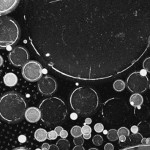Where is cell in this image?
Here are the masks:
<instances>
[{"instance_id": "cell-1", "label": "cell", "mask_w": 150, "mask_h": 150, "mask_svg": "<svg viewBox=\"0 0 150 150\" xmlns=\"http://www.w3.org/2000/svg\"><path fill=\"white\" fill-rule=\"evenodd\" d=\"M24 21L43 62L78 80L116 77L150 46V0H24Z\"/></svg>"}, {"instance_id": "cell-2", "label": "cell", "mask_w": 150, "mask_h": 150, "mask_svg": "<svg viewBox=\"0 0 150 150\" xmlns=\"http://www.w3.org/2000/svg\"><path fill=\"white\" fill-rule=\"evenodd\" d=\"M26 102L21 94L8 92L0 97V118L10 124L20 122L24 118Z\"/></svg>"}, {"instance_id": "cell-3", "label": "cell", "mask_w": 150, "mask_h": 150, "mask_svg": "<svg viewBox=\"0 0 150 150\" xmlns=\"http://www.w3.org/2000/svg\"><path fill=\"white\" fill-rule=\"evenodd\" d=\"M71 108L81 115H89L98 109L99 98L95 89L88 86H81L72 92L70 98Z\"/></svg>"}, {"instance_id": "cell-4", "label": "cell", "mask_w": 150, "mask_h": 150, "mask_svg": "<svg viewBox=\"0 0 150 150\" xmlns=\"http://www.w3.org/2000/svg\"><path fill=\"white\" fill-rule=\"evenodd\" d=\"M41 113L40 120L48 125L61 123L67 117V110L62 100L57 97L46 98L39 106Z\"/></svg>"}, {"instance_id": "cell-5", "label": "cell", "mask_w": 150, "mask_h": 150, "mask_svg": "<svg viewBox=\"0 0 150 150\" xmlns=\"http://www.w3.org/2000/svg\"><path fill=\"white\" fill-rule=\"evenodd\" d=\"M129 108L124 100L118 98L108 99L102 107V115L108 123L114 125L122 124L127 120Z\"/></svg>"}, {"instance_id": "cell-6", "label": "cell", "mask_w": 150, "mask_h": 150, "mask_svg": "<svg viewBox=\"0 0 150 150\" xmlns=\"http://www.w3.org/2000/svg\"><path fill=\"white\" fill-rule=\"evenodd\" d=\"M19 25L12 18L0 16V48L14 45L20 38Z\"/></svg>"}, {"instance_id": "cell-7", "label": "cell", "mask_w": 150, "mask_h": 150, "mask_svg": "<svg viewBox=\"0 0 150 150\" xmlns=\"http://www.w3.org/2000/svg\"><path fill=\"white\" fill-rule=\"evenodd\" d=\"M127 85L130 92L134 94H140L146 90L149 79L147 76L142 75L141 72H134L127 78Z\"/></svg>"}, {"instance_id": "cell-8", "label": "cell", "mask_w": 150, "mask_h": 150, "mask_svg": "<svg viewBox=\"0 0 150 150\" xmlns=\"http://www.w3.org/2000/svg\"><path fill=\"white\" fill-rule=\"evenodd\" d=\"M22 76L28 81H38L42 76V65L35 60L29 61L22 67Z\"/></svg>"}, {"instance_id": "cell-9", "label": "cell", "mask_w": 150, "mask_h": 150, "mask_svg": "<svg viewBox=\"0 0 150 150\" xmlns=\"http://www.w3.org/2000/svg\"><path fill=\"white\" fill-rule=\"evenodd\" d=\"M8 58L13 65L21 67L29 62V52L23 47L16 46L9 53Z\"/></svg>"}, {"instance_id": "cell-10", "label": "cell", "mask_w": 150, "mask_h": 150, "mask_svg": "<svg viewBox=\"0 0 150 150\" xmlns=\"http://www.w3.org/2000/svg\"><path fill=\"white\" fill-rule=\"evenodd\" d=\"M57 89V81L51 76H45L42 77L38 82V89L43 95H52L56 92Z\"/></svg>"}, {"instance_id": "cell-11", "label": "cell", "mask_w": 150, "mask_h": 150, "mask_svg": "<svg viewBox=\"0 0 150 150\" xmlns=\"http://www.w3.org/2000/svg\"><path fill=\"white\" fill-rule=\"evenodd\" d=\"M20 0H0V16L11 13L18 5Z\"/></svg>"}, {"instance_id": "cell-12", "label": "cell", "mask_w": 150, "mask_h": 150, "mask_svg": "<svg viewBox=\"0 0 150 150\" xmlns=\"http://www.w3.org/2000/svg\"><path fill=\"white\" fill-rule=\"evenodd\" d=\"M24 117L29 122L36 123L41 119L40 111L36 107H30L26 109Z\"/></svg>"}, {"instance_id": "cell-13", "label": "cell", "mask_w": 150, "mask_h": 150, "mask_svg": "<svg viewBox=\"0 0 150 150\" xmlns=\"http://www.w3.org/2000/svg\"><path fill=\"white\" fill-rule=\"evenodd\" d=\"M3 81H4V83L6 86H9V87H13L17 84L18 77L14 73H8L4 75Z\"/></svg>"}, {"instance_id": "cell-14", "label": "cell", "mask_w": 150, "mask_h": 150, "mask_svg": "<svg viewBox=\"0 0 150 150\" xmlns=\"http://www.w3.org/2000/svg\"><path fill=\"white\" fill-rule=\"evenodd\" d=\"M130 105L133 107H140L144 103V98L141 94H133L130 98Z\"/></svg>"}, {"instance_id": "cell-15", "label": "cell", "mask_w": 150, "mask_h": 150, "mask_svg": "<svg viewBox=\"0 0 150 150\" xmlns=\"http://www.w3.org/2000/svg\"><path fill=\"white\" fill-rule=\"evenodd\" d=\"M143 139L142 135L140 133H133L129 136L128 144L130 146H135V145L142 144V141Z\"/></svg>"}, {"instance_id": "cell-16", "label": "cell", "mask_w": 150, "mask_h": 150, "mask_svg": "<svg viewBox=\"0 0 150 150\" xmlns=\"http://www.w3.org/2000/svg\"><path fill=\"white\" fill-rule=\"evenodd\" d=\"M48 133L45 130L42 128H39L35 132V139L38 142H45L48 139Z\"/></svg>"}, {"instance_id": "cell-17", "label": "cell", "mask_w": 150, "mask_h": 150, "mask_svg": "<svg viewBox=\"0 0 150 150\" xmlns=\"http://www.w3.org/2000/svg\"><path fill=\"white\" fill-rule=\"evenodd\" d=\"M56 145L59 150H69L70 149V142L64 139H59Z\"/></svg>"}, {"instance_id": "cell-18", "label": "cell", "mask_w": 150, "mask_h": 150, "mask_svg": "<svg viewBox=\"0 0 150 150\" xmlns=\"http://www.w3.org/2000/svg\"><path fill=\"white\" fill-rule=\"evenodd\" d=\"M120 150H150V145H135V146H129Z\"/></svg>"}, {"instance_id": "cell-19", "label": "cell", "mask_w": 150, "mask_h": 150, "mask_svg": "<svg viewBox=\"0 0 150 150\" xmlns=\"http://www.w3.org/2000/svg\"><path fill=\"white\" fill-rule=\"evenodd\" d=\"M125 83L124 81L122 80H117L116 81H114V84H113V87H114V90L117 91V92H122L125 89Z\"/></svg>"}, {"instance_id": "cell-20", "label": "cell", "mask_w": 150, "mask_h": 150, "mask_svg": "<svg viewBox=\"0 0 150 150\" xmlns=\"http://www.w3.org/2000/svg\"><path fill=\"white\" fill-rule=\"evenodd\" d=\"M106 136L108 140L111 141V142H116L119 139L118 132L115 129H111V130H108Z\"/></svg>"}, {"instance_id": "cell-21", "label": "cell", "mask_w": 150, "mask_h": 150, "mask_svg": "<svg viewBox=\"0 0 150 150\" xmlns=\"http://www.w3.org/2000/svg\"><path fill=\"white\" fill-rule=\"evenodd\" d=\"M70 133H71L72 136H73L74 138L80 137L83 135L82 134L81 127L79 125H76L72 127L71 130H70Z\"/></svg>"}, {"instance_id": "cell-22", "label": "cell", "mask_w": 150, "mask_h": 150, "mask_svg": "<svg viewBox=\"0 0 150 150\" xmlns=\"http://www.w3.org/2000/svg\"><path fill=\"white\" fill-rule=\"evenodd\" d=\"M92 142L95 146H101L103 143V139L100 135H96L92 139Z\"/></svg>"}, {"instance_id": "cell-23", "label": "cell", "mask_w": 150, "mask_h": 150, "mask_svg": "<svg viewBox=\"0 0 150 150\" xmlns=\"http://www.w3.org/2000/svg\"><path fill=\"white\" fill-rule=\"evenodd\" d=\"M117 132H118L119 137L122 136H126V137H129V136H130V130L125 127H120V128L117 130Z\"/></svg>"}, {"instance_id": "cell-24", "label": "cell", "mask_w": 150, "mask_h": 150, "mask_svg": "<svg viewBox=\"0 0 150 150\" xmlns=\"http://www.w3.org/2000/svg\"><path fill=\"white\" fill-rule=\"evenodd\" d=\"M83 138L82 136H80V137L74 138L73 139V143L76 146H83V143H84V140H83Z\"/></svg>"}, {"instance_id": "cell-25", "label": "cell", "mask_w": 150, "mask_h": 150, "mask_svg": "<svg viewBox=\"0 0 150 150\" xmlns=\"http://www.w3.org/2000/svg\"><path fill=\"white\" fill-rule=\"evenodd\" d=\"M143 67L146 72L150 73V57L145 59L143 62Z\"/></svg>"}, {"instance_id": "cell-26", "label": "cell", "mask_w": 150, "mask_h": 150, "mask_svg": "<svg viewBox=\"0 0 150 150\" xmlns=\"http://www.w3.org/2000/svg\"><path fill=\"white\" fill-rule=\"evenodd\" d=\"M82 130V134L83 135H87V134H91L92 133V128L89 125H84L83 127H81Z\"/></svg>"}, {"instance_id": "cell-27", "label": "cell", "mask_w": 150, "mask_h": 150, "mask_svg": "<svg viewBox=\"0 0 150 150\" xmlns=\"http://www.w3.org/2000/svg\"><path fill=\"white\" fill-rule=\"evenodd\" d=\"M57 137H58V135L56 133L55 130H51L48 133V137L47 138H48V140H55V139H57Z\"/></svg>"}, {"instance_id": "cell-28", "label": "cell", "mask_w": 150, "mask_h": 150, "mask_svg": "<svg viewBox=\"0 0 150 150\" xmlns=\"http://www.w3.org/2000/svg\"><path fill=\"white\" fill-rule=\"evenodd\" d=\"M94 129H95V131L96 132V133H102L104 130V126L103 125L101 124V123H97V124L95 125Z\"/></svg>"}, {"instance_id": "cell-29", "label": "cell", "mask_w": 150, "mask_h": 150, "mask_svg": "<svg viewBox=\"0 0 150 150\" xmlns=\"http://www.w3.org/2000/svg\"><path fill=\"white\" fill-rule=\"evenodd\" d=\"M114 147L113 146V144H111V143H108L105 145L104 146V150H114Z\"/></svg>"}, {"instance_id": "cell-30", "label": "cell", "mask_w": 150, "mask_h": 150, "mask_svg": "<svg viewBox=\"0 0 150 150\" xmlns=\"http://www.w3.org/2000/svg\"><path fill=\"white\" fill-rule=\"evenodd\" d=\"M67 136H68V133H67V131H66V130H63L59 135V136L62 138V139H64L67 137Z\"/></svg>"}, {"instance_id": "cell-31", "label": "cell", "mask_w": 150, "mask_h": 150, "mask_svg": "<svg viewBox=\"0 0 150 150\" xmlns=\"http://www.w3.org/2000/svg\"><path fill=\"white\" fill-rule=\"evenodd\" d=\"M130 130H131V132L133 133H137L138 132H139V127H138V126L133 125V126H132L131 128H130Z\"/></svg>"}, {"instance_id": "cell-32", "label": "cell", "mask_w": 150, "mask_h": 150, "mask_svg": "<svg viewBox=\"0 0 150 150\" xmlns=\"http://www.w3.org/2000/svg\"><path fill=\"white\" fill-rule=\"evenodd\" d=\"M63 130H64V129H63L62 127H60V126H58V127H57L55 129H54V130H55V132L57 133L58 136H59L60 133H61V132Z\"/></svg>"}, {"instance_id": "cell-33", "label": "cell", "mask_w": 150, "mask_h": 150, "mask_svg": "<svg viewBox=\"0 0 150 150\" xmlns=\"http://www.w3.org/2000/svg\"><path fill=\"white\" fill-rule=\"evenodd\" d=\"M18 141L21 142V143H24V142H26V136H23V135H21V136H20L18 137Z\"/></svg>"}, {"instance_id": "cell-34", "label": "cell", "mask_w": 150, "mask_h": 150, "mask_svg": "<svg viewBox=\"0 0 150 150\" xmlns=\"http://www.w3.org/2000/svg\"><path fill=\"white\" fill-rule=\"evenodd\" d=\"M42 150H49V148H50V145L48 144V143H44L42 145Z\"/></svg>"}, {"instance_id": "cell-35", "label": "cell", "mask_w": 150, "mask_h": 150, "mask_svg": "<svg viewBox=\"0 0 150 150\" xmlns=\"http://www.w3.org/2000/svg\"><path fill=\"white\" fill-rule=\"evenodd\" d=\"M119 141H120V143H122V142L125 143L126 141H127V137L124 136H120V137H119Z\"/></svg>"}, {"instance_id": "cell-36", "label": "cell", "mask_w": 150, "mask_h": 150, "mask_svg": "<svg viewBox=\"0 0 150 150\" xmlns=\"http://www.w3.org/2000/svg\"><path fill=\"white\" fill-rule=\"evenodd\" d=\"M91 123H92V120H91L89 117H88V118H86V120H85V122H84V125H90Z\"/></svg>"}, {"instance_id": "cell-37", "label": "cell", "mask_w": 150, "mask_h": 150, "mask_svg": "<svg viewBox=\"0 0 150 150\" xmlns=\"http://www.w3.org/2000/svg\"><path fill=\"white\" fill-rule=\"evenodd\" d=\"M49 150H59V149H58V147H57V145L52 144V145H50Z\"/></svg>"}, {"instance_id": "cell-38", "label": "cell", "mask_w": 150, "mask_h": 150, "mask_svg": "<svg viewBox=\"0 0 150 150\" xmlns=\"http://www.w3.org/2000/svg\"><path fill=\"white\" fill-rule=\"evenodd\" d=\"M73 150H85V149L82 146H76Z\"/></svg>"}, {"instance_id": "cell-39", "label": "cell", "mask_w": 150, "mask_h": 150, "mask_svg": "<svg viewBox=\"0 0 150 150\" xmlns=\"http://www.w3.org/2000/svg\"><path fill=\"white\" fill-rule=\"evenodd\" d=\"M70 117H71L72 120H76V119H77V114H76V113H73V114H70Z\"/></svg>"}, {"instance_id": "cell-40", "label": "cell", "mask_w": 150, "mask_h": 150, "mask_svg": "<svg viewBox=\"0 0 150 150\" xmlns=\"http://www.w3.org/2000/svg\"><path fill=\"white\" fill-rule=\"evenodd\" d=\"M12 150H31V149H28V148H26V147H23V146H21V147L15 148V149H13Z\"/></svg>"}, {"instance_id": "cell-41", "label": "cell", "mask_w": 150, "mask_h": 150, "mask_svg": "<svg viewBox=\"0 0 150 150\" xmlns=\"http://www.w3.org/2000/svg\"><path fill=\"white\" fill-rule=\"evenodd\" d=\"M83 138L84 139H89L91 138V134H87V135H83Z\"/></svg>"}, {"instance_id": "cell-42", "label": "cell", "mask_w": 150, "mask_h": 150, "mask_svg": "<svg viewBox=\"0 0 150 150\" xmlns=\"http://www.w3.org/2000/svg\"><path fill=\"white\" fill-rule=\"evenodd\" d=\"M142 145H146V138H143L142 141Z\"/></svg>"}, {"instance_id": "cell-43", "label": "cell", "mask_w": 150, "mask_h": 150, "mask_svg": "<svg viewBox=\"0 0 150 150\" xmlns=\"http://www.w3.org/2000/svg\"><path fill=\"white\" fill-rule=\"evenodd\" d=\"M3 62H4V59H3V57L0 55V67L3 64Z\"/></svg>"}, {"instance_id": "cell-44", "label": "cell", "mask_w": 150, "mask_h": 150, "mask_svg": "<svg viewBox=\"0 0 150 150\" xmlns=\"http://www.w3.org/2000/svg\"><path fill=\"white\" fill-rule=\"evenodd\" d=\"M146 145H150V138L146 139Z\"/></svg>"}, {"instance_id": "cell-45", "label": "cell", "mask_w": 150, "mask_h": 150, "mask_svg": "<svg viewBox=\"0 0 150 150\" xmlns=\"http://www.w3.org/2000/svg\"><path fill=\"white\" fill-rule=\"evenodd\" d=\"M89 150H98V149H96V148H91V149H89Z\"/></svg>"}, {"instance_id": "cell-46", "label": "cell", "mask_w": 150, "mask_h": 150, "mask_svg": "<svg viewBox=\"0 0 150 150\" xmlns=\"http://www.w3.org/2000/svg\"><path fill=\"white\" fill-rule=\"evenodd\" d=\"M103 132L105 135H107V133H108V131H106V130H103Z\"/></svg>"}, {"instance_id": "cell-47", "label": "cell", "mask_w": 150, "mask_h": 150, "mask_svg": "<svg viewBox=\"0 0 150 150\" xmlns=\"http://www.w3.org/2000/svg\"><path fill=\"white\" fill-rule=\"evenodd\" d=\"M35 150H42V149H36Z\"/></svg>"}, {"instance_id": "cell-48", "label": "cell", "mask_w": 150, "mask_h": 150, "mask_svg": "<svg viewBox=\"0 0 150 150\" xmlns=\"http://www.w3.org/2000/svg\"><path fill=\"white\" fill-rule=\"evenodd\" d=\"M149 89H150V84H149Z\"/></svg>"}, {"instance_id": "cell-49", "label": "cell", "mask_w": 150, "mask_h": 150, "mask_svg": "<svg viewBox=\"0 0 150 150\" xmlns=\"http://www.w3.org/2000/svg\"><path fill=\"white\" fill-rule=\"evenodd\" d=\"M149 126H150V125H149Z\"/></svg>"}]
</instances>
